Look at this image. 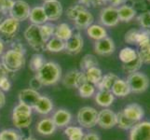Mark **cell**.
Wrapping results in <instances>:
<instances>
[{
	"instance_id": "cell-1",
	"label": "cell",
	"mask_w": 150,
	"mask_h": 140,
	"mask_svg": "<svg viewBox=\"0 0 150 140\" xmlns=\"http://www.w3.org/2000/svg\"><path fill=\"white\" fill-rule=\"evenodd\" d=\"M35 76L42 86H52L62 80V68L55 62H46Z\"/></svg>"
},
{
	"instance_id": "cell-2",
	"label": "cell",
	"mask_w": 150,
	"mask_h": 140,
	"mask_svg": "<svg viewBox=\"0 0 150 140\" xmlns=\"http://www.w3.org/2000/svg\"><path fill=\"white\" fill-rule=\"evenodd\" d=\"M1 65L8 73H16L25 65V53L13 49L6 50L1 56Z\"/></svg>"
},
{
	"instance_id": "cell-3",
	"label": "cell",
	"mask_w": 150,
	"mask_h": 140,
	"mask_svg": "<svg viewBox=\"0 0 150 140\" xmlns=\"http://www.w3.org/2000/svg\"><path fill=\"white\" fill-rule=\"evenodd\" d=\"M32 107L23 103H18L12 110V122L17 129L28 128L32 123Z\"/></svg>"
},
{
	"instance_id": "cell-4",
	"label": "cell",
	"mask_w": 150,
	"mask_h": 140,
	"mask_svg": "<svg viewBox=\"0 0 150 140\" xmlns=\"http://www.w3.org/2000/svg\"><path fill=\"white\" fill-rule=\"evenodd\" d=\"M23 37L25 40H26V42L28 43V45L34 50L38 51V53L45 50L46 42L42 38V35L40 33L39 25L30 24L24 30Z\"/></svg>"
},
{
	"instance_id": "cell-5",
	"label": "cell",
	"mask_w": 150,
	"mask_h": 140,
	"mask_svg": "<svg viewBox=\"0 0 150 140\" xmlns=\"http://www.w3.org/2000/svg\"><path fill=\"white\" fill-rule=\"evenodd\" d=\"M20 30V23L11 17L0 23V39L3 42H12Z\"/></svg>"
},
{
	"instance_id": "cell-6",
	"label": "cell",
	"mask_w": 150,
	"mask_h": 140,
	"mask_svg": "<svg viewBox=\"0 0 150 140\" xmlns=\"http://www.w3.org/2000/svg\"><path fill=\"white\" fill-rule=\"evenodd\" d=\"M98 112L96 108L92 107H81L76 114V121L82 128L91 129L97 125Z\"/></svg>"
},
{
	"instance_id": "cell-7",
	"label": "cell",
	"mask_w": 150,
	"mask_h": 140,
	"mask_svg": "<svg viewBox=\"0 0 150 140\" xmlns=\"http://www.w3.org/2000/svg\"><path fill=\"white\" fill-rule=\"evenodd\" d=\"M126 81L131 89V92L133 93H142L146 92L150 84L149 77L140 71L128 75Z\"/></svg>"
},
{
	"instance_id": "cell-8",
	"label": "cell",
	"mask_w": 150,
	"mask_h": 140,
	"mask_svg": "<svg viewBox=\"0 0 150 140\" xmlns=\"http://www.w3.org/2000/svg\"><path fill=\"white\" fill-rule=\"evenodd\" d=\"M62 82L64 87L69 88V89H79V88L87 82L85 73L83 71L79 69H71L69 70L64 77L62 79Z\"/></svg>"
},
{
	"instance_id": "cell-9",
	"label": "cell",
	"mask_w": 150,
	"mask_h": 140,
	"mask_svg": "<svg viewBox=\"0 0 150 140\" xmlns=\"http://www.w3.org/2000/svg\"><path fill=\"white\" fill-rule=\"evenodd\" d=\"M30 10L31 8L27 2L23 1V0H15L8 13L10 17L21 23L29 18Z\"/></svg>"
},
{
	"instance_id": "cell-10",
	"label": "cell",
	"mask_w": 150,
	"mask_h": 140,
	"mask_svg": "<svg viewBox=\"0 0 150 140\" xmlns=\"http://www.w3.org/2000/svg\"><path fill=\"white\" fill-rule=\"evenodd\" d=\"M100 23L103 26L106 27H113L120 23V18H118L117 8L107 6L103 8L100 12Z\"/></svg>"
},
{
	"instance_id": "cell-11",
	"label": "cell",
	"mask_w": 150,
	"mask_h": 140,
	"mask_svg": "<svg viewBox=\"0 0 150 140\" xmlns=\"http://www.w3.org/2000/svg\"><path fill=\"white\" fill-rule=\"evenodd\" d=\"M97 125L105 130L117 126V113L111 110L110 108H103L98 112Z\"/></svg>"
},
{
	"instance_id": "cell-12",
	"label": "cell",
	"mask_w": 150,
	"mask_h": 140,
	"mask_svg": "<svg viewBox=\"0 0 150 140\" xmlns=\"http://www.w3.org/2000/svg\"><path fill=\"white\" fill-rule=\"evenodd\" d=\"M130 140H150V122H139L130 130Z\"/></svg>"
},
{
	"instance_id": "cell-13",
	"label": "cell",
	"mask_w": 150,
	"mask_h": 140,
	"mask_svg": "<svg viewBox=\"0 0 150 140\" xmlns=\"http://www.w3.org/2000/svg\"><path fill=\"white\" fill-rule=\"evenodd\" d=\"M42 7L47 15L48 21H57L59 20L64 12L62 3L59 0H50L43 3Z\"/></svg>"
},
{
	"instance_id": "cell-14",
	"label": "cell",
	"mask_w": 150,
	"mask_h": 140,
	"mask_svg": "<svg viewBox=\"0 0 150 140\" xmlns=\"http://www.w3.org/2000/svg\"><path fill=\"white\" fill-rule=\"evenodd\" d=\"M84 46V39L82 38L80 33H73L71 38L65 41L64 50L68 54L76 55L79 54L83 49Z\"/></svg>"
},
{
	"instance_id": "cell-15",
	"label": "cell",
	"mask_w": 150,
	"mask_h": 140,
	"mask_svg": "<svg viewBox=\"0 0 150 140\" xmlns=\"http://www.w3.org/2000/svg\"><path fill=\"white\" fill-rule=\"evenodd\" d=\"M115 50H116L115 42L109 37L97 40L94 43V51L98 55L109 56L115 53Z\"/></svg>"
},
{
	"instance_id": "cell-16",
	"label": "cell",
	"mask_w": 150,
	"mask_h": 140,
	"mask_svg": "<svg viewBox=\"0 0 150 140\" xmlns=\"http://www.w3.org/2000/svg\"><path fill=\"white\" fill-rule=\"evenodd\" d=\"M121 111L124 114V116L135 122H142V119L144 116V110L143 107L137 103L129 104V105L124 107Z\"/></svg>"
},
{
	"instance_id": "cell-17",
	"label": "cell",
	"mask_w": 150,
	"mask_h": 140,
	"mask_svg": "<svg viewBox=\"0 0 150 140\" xmlns=\"http://www.w3.org/2000/svg\"><path fill=\"white\" fill-rule=\"evenodd\" d=\"M41 95L38 91H35L31 89V88H26V89L21 90L18 95L19 103H23L24 105H27L30 107H34L35 105L38 101Z\"/></svg>"
},
{
	"instance_id": "cell-18",
	"label": "cell",
	"mask_w": 150,
	"mask_h": 140,
	"mask_svg": "<svg viewBox=\"0 0 150 140\" xmlns=\"http://www.w3.org/2000/svg\"><path fill=\"white\" fill-rule=\"evenodd\" d=\"M72 114L69 110L64 108H59L53 112L51 120L53 121L57 128H65L72 122Z\"/></svg>"
},
{
	"instance_id": "cell-19",
	"label": "cell",
	"mask_w": 150,
	"mask_h": 140,
	"mask_svg": "<svg viewBox=\"0 0 150 140\" xmlns=\"http://www.w3.org/2000/svg\"><path fill=\"white\" fill-rule=\"evenodd\" d=\"M93 21H94L93 15L87 9H85L82 11H80L79 15L76 16V18L74 20V25L76 29L83 30V29H87L90 25L93 23Z\"/></svg>"
},
{
	"instance_id": "cell-20",
	"label": "cell",
	"mask_w": 150,
	"mask_h": 140,
	"mask_svg": "<svg viewBox=\"0 0 150 140\" xmlns=\"http://www.w3.org/2000/svg\"><path fill=\"white\" fill-rule=\"evenodd\" d=\"M54 105L52 100L50 97L41 95L39 97L38 101L33 107V110H35L39 115H49L53 111Z\"/></svg>"
},
{
	"instance_id": "cell-21",
	"label": "cell",
	"mask_w": 150,
	"mask_h": 140,
	"mask_svg": "<svg viewBox=\"0 0 150 140\" xmlns=\"http://www.w3.org/2000/svg\"><path fill=\"white\" fill-rule=\"evenodd\" d=\"M56 125L54 124L53 121L51 120V118H44L42 120H40L35 126V130L43 136H49L53 134L56 131Z\"/></svg>"
},
{
	"instance_id": "cell-22",
	"label": "cell",
	"mask_w": 150,
	"mask_h": 140,
	"mask_svg": "<svg viewBox=\"0 0 150 140\" xmlns=\"http://www.w3.org/2000/svg\"><path fill=\"white\" fill-rule=\"evenodd\" d=\"M94 100L99 107L108 108L113 105L115 101V96L111 91H98L94 95Z\"/></svg>"
},
{
	"instance_id": "cell-23",
	"label": "cell",
	"mask_w": 150,
	"mask_h": 140,
	"mask_svg": "<svg viewBox=\"0 0 150 140\" xmlns=\"http://www.w3.org/2000/svg\"><path fill=\"white\" fill-rule=\"evenodd\" d=\"M28 19L32 23V24L35 25H42L48 23L47 15H46L42 6H35L33 9H31Z\"/></svg>"
},
{
	"instance_id": "cell-24",
	"label": "cell",
	"mask_w": 150,
	"mask_h": 140,
	"mask_svg": "<svg viewBox=\"0 0 150 140\" xmlns=\"http://www.w3.org/2000/svg\"><path fill=\"white\" fill-rule=\"evenodd\" d=\"M111 92L114 95L115 97H126L131 93V89L129 87L127 81L125 80L118 79L115 81L111 88Z\"/></svg>"
},
{
	"instance_id": "cell-25",
	"label": "cell",
	"mask_w": 150,
	"mask_h": 140,
	"mask_svg": "<svg viewBox=\"0 0 150 140\" xmlns=\"http://www.w3.org/2000/svg\"><path fill=\"white\" fill-rule=\"evenodd\" d=\"M117 13H118V18H120V22L129 23L135 18L137 11L132 6L122 5L120 8H117Z\"/></svg>"
},
{
	"instance_id": "cell-26",
	"label": "cell",
	"mask_w": 150,
	"mask_h": 140,
	"mask_svg": "<svg viewBox=\"0 0 150 140\" xmlns=\"http://www.w3.org/2000/svg\"><path fill=\"white\" fill-rule=\"evenodd\" d=\"M86 30H87V35L89 36V38H91V39H93L95 41L107 37L106 29L105 28V26H103V25H100V24L92 23Z\"/></svg>"
},
{
	"instance_id": "cell-27",
	"label": "cell",
	"mask_w": 150,
	"mask_h": 140,
	"mask_svg": "<svg viewBox=\"0 0 150 140\" xmlns=\"http://www.w3.org/2000/svg\"><path fill=\"white\" fill-rule=\"evenodd\" d=\"M73 29L71 28V26L66 23H62L58 25H56L55 28V33H54V37L59 38L63 41L68 40L71 36L73 35Z\"/></svg>"
},
{
	"instance_id": "cell-28",
	"label": "cell",
	"mask_w": 150,
	"mask_h": 140,
	"mask_svg": "<svg viewBox=\"0 0 150 140\" xmlns=\"http://www.w3.org/2000/svg\"><path fill=\"white\" fill-rule=\"evenodd\" d=\"M118 79V77L114 73H107L105 75H103L102 80H100L99 83L97 84L98 91H111V88L113 84L115 83V81Z\"/></svg>"
},
{
	"instance_id": "cell-29",
	"label": "cell",
	"mask_w": 150,
	"mask_h": 140,
	"mask_svg": "<svg viewBox=\"0 0 150 140\" xmlns=\"http://www.w3.org/2000/svg\"><path fill=\"white\" fill-rule=\"evenodd\" d=\"M84 73L87 82H90L94 86H97V84L99 83L103 77V71L98 66L91 67V68L85 71Z\"/></svg>"
},
{
	"instance_id": "cell-30",
	"label": "cell",
	"mask_w": 150,
	"mask_h": 140,
	"mask_svg": "<svg viewBox=\"0 0 150 140\" xmlns=\"http://www.w3.org/2000/svg\"><path fill=\"white\" fill-rule=\"evenodd\" d=\"M64 134L68 140H82L84 136V131L80 126H71L68 125L64 128Z\"/></svg>"
},
{
	"instance_id": "cell-31",
	"label": "cell",
	"mask_w": 150,
	"mask_h": 140,
	"mask_svg": "<svg viewBox=\"0 0 150 140\" xmlns=\"http://www.w3.org/2000/svg\"><path fill=\"white\" fill-rule=\"evenodd\" d=\"M65 42L55 37H52L49 41L46 42L45 50L50 53H61L64 50Z\"/></svg>"
},
{
	"instance_id": "cell-32",
	"label": "cell",
	"mask_w": 150,
	"mask_h": 140,
	"mask_svg": "<svg viewBox=\"0 0 150 140\" xmlns=\"http://www.w3.org/2000/svg\"><path fill=\"white\" fill-rule=\"evenodd\" d=\"M138 56L137 50L131 48V47H125L120 50V53H118V57L120 60L123 64H129L131 62L134 61Z\"/></svg>"
},
{
	"instance_id": "cell-33",
	"label": "cell",
	"mask_w": 150,
	"mask_h": 140,
	"mask_svg": "<svg viewBox=\"0 0 150 140\" xmlns=\"http://www.w3.org/2000/svg\"><path fill=\"white\" fill-rule=\"evenodd\" d=\"M98 60L96 56L93 54H86L82 57V59L79 62V67L81 71H87L88 69L91 68V67L98 66Z\"/></svg>"
},
{
	"instance_id": "cell-34",
	"label": "cell",
	"mask_w": 150,
	"mask_h": 140,
	"mask_svg": "<svg viewBox=\"0 0 150 140\" xmlns=\"http://www.w3.org/2000/svg\"><path fill=\"white\" fill-rule=\"evenodd\" d=\"M137 122L131 121L130 119L124 116L122 111H120L117 113V125L118 128H120L121 130H131V129L135 125Z\"/></svg>"
},
{
	"instance_id": "cell-35",
	"label": "cell",
	"mask_w": 150,
	"mask_h": 140,
	"mask_svg": "<svg viewBox=\"0 0 150 140\" xmlns=\"http://www.w3.org/2000/svg\"><path fill=\"white\" fill-rule=\"evenodd\" d=\"M46 63V60L44 58V56L41 53H35L32 57H31L30 62H29V68L31 71L37 72L44 65V64Z\"/></svg>"
},
{
	"instance_id": "cell-36",
	"label": "cell",
	"mask_w": 150,
	"mask_h": 140,
	"mask_svg": "<svg viewBox=\"0 0 150 140\" xmlns=\"http://www.w3.org/2000/svg\"><path fill=\"white\" fill-rule=\"evenodd\" d=\"M79 95L82 98H91L92 97L96 92V86L90 83V82H85L82 84L79 89Z\"/></svg>"
},
{
	"instance_id": "cell-37",
	"label": "cell",
	"mask_w": 150,
	"mask_h": 140,
	"mask_svg": "<svg viewBox=\"0 0 150 140\" xmlns=\"http://www.w3.org/2000/svg\"><path fill=\"white\" fill-rule=\"evenodd\" d=\"M143 62L142 60L140 59V57L137 56V58L131 62V63L129 64H123L122 65V69L123 71L125 72V73H127L128 75L130 74H132V73H135V72H138L139 70H140V68L143 66Z\"/></svg>"
},
{
	"instance_id": "cell-38",
	"label": "cell",
	"mask_w": 150,
	"mask_h": 140,
	"mask_svg": "<svg viewBox=\"0 0 150 140\" xmlns=\"http://www.w3.org/2000/svg\"><path fill=\"white\" fill-rule=\"evenodd\" d=\"M39 27H40V33L42 35V38L45 40V42H47L51 38L54 37L56 25H54L53 23H46L42 25H39Z\"/></svg>"
},
{
	"instance_id": "cell-39",
	"label": "cell",
	"mask_w": 150,
	"mask_h": 140,
	"mask_svg": "<svg viewBox=\"0 0 150 140\" xmlns=\"http://www.w3.org/2000/svg\"><path fill=\"white\" fill-rule=\"evenodd\" d=\"M22 138V134L14 129H4L0 132V140H21Z\"/></svg>"
},
{
	"instance_id": "cell-40",
	"label": "cell",
	"mask_w": 150,
	"mask_h": 140,
	"mask_svg": "<svg viewBox=\"0 0 150 140\" xmlns=\"http://www.w3.org/2000/svg\"><path fill=\"white\" fill-rule=\"evenodd\" d=\"M86 9V7L83 6V5L80 4V3L75 4V5H73V6L69 7L68 9H66V12H65L66 17L68 18L70 21H73V22H74V20L76 18V16L79 15V13L80 11H82L83 9Z\"/></svg>"
},
{
	"instance_id": "cell-41",
	"label": "cell",
	"mask_w": 150,
	"mask_h": 140,
	"mask_svg": "<svg viewBox=\"0 0 150 140\" xmlns=\"http://www.w3.org/2000/svg\"><path fill=\"white\" fill-rule=\"evenodd\" d=\"M137 53L142 60L143 64L150 65V42L143 47H139Z\"/></svg>"
},
{
	"instance_id": "cell-42",
	"label": "cell",
	"mask_w": 150,
	"mask_h": 140,
	"mask_svg": "<svg viewBox=\"0 0 150 140\" xmlns=\"http://www.w3.org/2000/svg\"><path fill=\"white\" fill-rule=\"evenodd\" d=\"M138 23L144 30H150V10L142 12L137 17Z\"/></svg>"
},
{
	"instance_id": "cell-43",
	"label": "cell",
	"mask_w": 150,
	"mask_h": 140,
	"mask_svg": "<svg viewBox=\"0 0 150 140\" xmlns=\"http://www.w3.org/2000/svg\"><path fill=\"white\" fill-rule=\"evenodd\" d=\"M150 42V30H141L139 31L137 36L136 44L139 47H143Z\"/></svg>"
},
{
	"instance_id": "cell-44",
	"label": "cell",
	"mask_w": 150,
	"mask_h": 140,
	"mask_svg": "<svg viewBox=\"0 0 150 140\" xmlns=\"http://www.w3.org/2000/svg\"><path fill=\"white\" fill-rule=\"evenodd\" d=\"M138 33H139V30H137V29H134V28L130 29L125 34V37H124V40H125V42L128 43V44H131V45L136 44Z\"/></svg>"
},
{
	"instance_id": "cell-45",
	"label": "cell",
	"mask_w": 150,
	"mask_h": 140,
	"mask_svg": "<svg viewBox=\"0 0 150 140\" xmlns=\"http://www.w3.org/2000/svg\"><path fill=\"white\" fill-rule=\"evenodd\" d=\"M79 3L85 7H98L105 5L103 0H79Z\"/></svg>"
},
{
	"instance_id": "cell-46",
	"label": "cell",
	"mask_w": 150,
	"mask_h": 140,
	"mask_svg": "<svg viewBox=\"0 0 150 140\" xmlns=\"http://www.w3.org/2000/svg\"><path fill=\"white\" fill-rule=\"evenodd\" d=\"M10 88H11V83L9 81L8 76L2 77L0 80V90L5 92H8L10 90Z\"/></svg>"
},
{
	"instance_id": "cell-47",
	"label": "cell",
	"mask_w": 150,
	"mask_h": 140,
	"mask_svg": "<svg viewBox=\"0 0 150 140\" xmlns=\"http://www.w3.org/2000/svg\"><path fill=\"white\" fill-rule=\"evenodd\" d=\"M29 88H31V89H33V90H35V91H38L41 87H43L42 84H41V82L37 79V77H32V80H30L29 82Z\"/></svg>"
},
{
	"instance_id": "cell-48",
	"label": "cell",
	"mask_w": 150,
	"mask_h": 140,
	"mask_svg": "<svg viewBox=\"0 0 150 140\" xmlns=\"http://www.w3.org/2000/svg\"><path fill=\"white\" fill-rule=\"evenodd\" d=\"M82 140H101L100 136L95 132H90L84 134Z\"/></svg>"
},
{
	"instance_id": "cell-49",
	"label": "cell",
	"mask_w": 150,
	"mask_h": 140,
	"mask_svg": "<svg viewBox=\"0 0 150 140\" xmlns=\"http://www.w3.org/2000/svg\"><path fill=\"white\" fill-rule=\"evenodd\" d=\"M11 49L13 50H19V51H22V53H25V48L23 43L21 42H17V41H12L11 43Z\"/></svg>"
},
{
	"instance_id": "cell-50",
	"label": "cell",
	"mask_w": 150,
	"mask_h": 140,
	"mask_svg": "<svg viewBox=\"0 0 150 140\" xmlns=\"http://www.w3.org/2000/svg\"><path fill=\"white\" fill-rule=\"evenodd\" d=\"M15 0H6V2H5V7H4V10H3V13L6 14L7 12H8L10 9H11L12 5L14 3Z\"/></svg>"
},
{
	"instance_id": "cell-51",
	"label": "cell",
	"mask_w": 150,
	"mask_h": 140,
	"mask_svg": "<svg viewBox=\"0 0 150 140\" xmlns=\"http://www.w3.org/2000/svg\"><path fill=\"white\" fill-rule=\"evenodd\" d=\"M109 3L111 4L110 6L117 8V6H122V5L126 4L127 3V0H110Z\"/></svg>"
},
{
	"instance_id": "cell-52",
	"label": "cell",
	"mask_w": 150,
	"mask_h": 140,
	"mask_svg": "<svg viewBox=\"0 0 150 140\" xmlns=\"http://www.w3.org/2000/svg\"><path fill=\"white\" fill-rule=\"evenodd\" d=\"M6 104V95L3 91L0 90V108H2Z\"/></svg>"
},
{
	"instance_id": "cell-53",
	"label": "cell",
	"mask_w": 150,
	"mask_h": 140,
	"mask_svg": "<svg viewBox=\"0 0 150 140\" xmlns=\"http://www.w3.org/2000/svg\"><path fill=\"white\" fill-rule=\"evenodd\" d=\"M6 76H8V73L6 70H5L3 65H1V63H0V80H1L2 77H6Z\"/></svg>"
},
{
	"instance_id": "cell-54",
	"label": "cell",
	"mask_w": 150,
	"mask_h": 140,
	"mask_svg": "<svg viewBox=\"0 0 150 140\" xmlns=\"http://www.w3.org/2000/svg\"><path fill=\"white\" fill-rule=\"evenodd\" d=\"M5 45H4V42L0 39V57L3 55V53H5Z\"/></svg>"
},
{
	"instance_id": "cell-55",
	"label": "cell",
	"mask_w": 150,
	"mask_h": 140,
	"mask_svg": "<svg viewBox=\"0 0 150 140\" xmlns=\"http://www.w3.org/2000/svg\"><path fill=\"white\" fill-rule=\"evenodd\" d=\"M5 2H6V0H0V12H3L4 7H5Z\"/></svg>"
},
{
	"instance_id": "cell-56",
	"label": "cell",
	"mask_w": 150,
	"mask_h": 140,
	"mask_svg": "<svg viewBox=\"0 0 150 140\" xmlns=\"http://www.w3.org/2000/svg\"><path fill=\"white\" fill-rule=\"evenodd\" d=\"M21 140H37L35 137H32V136H28V137H24V138H22Z\"/></svg>"
},
{
	"instance_id": "cell-57",
	"label": "cell",
	"mask_w": 150,
	"mask_h": 140,
	"mask_svg": "<svg viewBox=\"0 0 150 140\" xmlns=\"http://www.w3.org/2000/svg\"><path fill=\"white\" fill-rule=\"evenodd\" d=\"M107 2H110V0H103V3H107Z\"/></svg>"
},
{
	"instance_id": "cell-58",
	"label": "cell",
	"mask_w": 150,
	"mask_h": 140,
	"mask_svg": "<svg viewBox=\"0 0 150 140\" xmlns=\"http://www.w3.org/2000/svg\"><path fill=\"white\" fill-rule=\"evenodd\" d=\"M44 2H46V1H50V0H43Z\"/></svg>"
}]
</instances>
